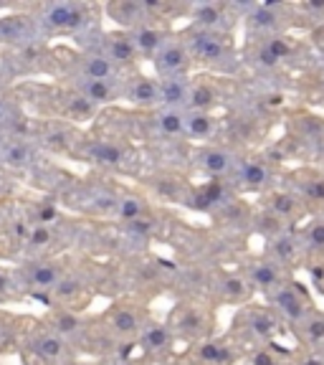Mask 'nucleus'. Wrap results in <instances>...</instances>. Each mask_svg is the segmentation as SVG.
<instances>
[{"label": "nucleus", "mask_w": 324, "mask_h": 365, "mask_svg": "<svg viewBox=\"0 0 324 365\" xmlns=\"http://www.w3.org/2000/svg\"><path fill=\"white\" fill-rule=\"evenodd\" d=\"M190 66V51L188 46L182 43H172L167 41L162 48L155 56V71H157L162 79H175V76H182Z\"/></svg>", "instance_id": "nucleus-1"}, {"label": "nucleus", "mask_w": 324, "mask_h": 365, "mask_svg": "<svg viewBox=\"0 0 324 365\" xmlns=\"http://www.w3.org/2000/svg\"><path fill=\"white\" fill-rule=\"evenodd\" d=\"M43 23L53 31H76L86 23V6H81V3H53L43 11Z\"/></svg>", "instance_id": "nucleus-2"}, {"label": "nucleus", "mask_w": 324, "mask_h": 365, "mask_svg": "<svg viewBox=\"0 0 324 365\" xmlns=\"http://www.w3.org/2000/svg\"><path fill=\"white\" fill-rule=\"evenodd\" d=\"M31 350L33 355H38L41 360L51 365H66L71 360V350H68V342L63 337H58L56 332L46 330V332H36L31 337Z\"/></svg>", "instance_id": "nucleus-3"}, {"label": "nucleus", "mask_w": 324, "mask_h": 365, "mask_svg": "<svg viewBox=\"0 0 324 365\" xmlns=\"http://www.w3.org/2000/svg\"><path fill=\"white\" fill-rule=\"evenodd\" d=\"M188 51L195 58H200V61L216 63L226 56V43L213 31H195L188 38Z\"/></svg>", "instance_id": "nucleus-4"}, {"label": "nucleus", "mask_w": 324, "mask_h": 365, "mask_svg": "<svg viewBox=\"0 0 324 365\" xmlns=\"http://www.w3.org/2000/svg\"><path fill=\"white\" fill-rule=\"evenodd\" d=\"M107 325L114 335L120 337H132L142 330V319H140V312H137L132 304L127 302H117L107 314Z\"/></svg>", "instance_id": "nucleus-5"}, {"label": "nucleus", "mask_w": 324, "mask_h": 365, "mask_svg": "<svg viewBox=\"0 0 324 365\" xmlns=\"http://www.w3.org/2000/svg\"><path fill=\"white\" fill-rule=\"evenodd\" d=\"M132 38V43H135L137 53H142V56H157V51L162 48V46L167 43L165 41V31L160 29V26H152V23H142V26H137V29L127 31Z\"/></svg>", "instance_id": "nucleus-6"}, {"label": "nucleus", "mask_w": 324, "mask_h": 365, "mask_svg": "<svg viewBox=\"0 0 324 365\" xmlns=\"http://www.w3.org/2000/svg\"><path fill=\"white\" fill-rule=\"evenodd\" d=\"M104 56L114 63V66H132L137 63V48L132 43L130 34H109L107 36V43H104Z\"/></svg>", "instance_id": "nucleus-7"}, {"label": "nucleus", "mask_w": 324, "mask_h": 365, "mask_svg": "<svg viewBox=\"0 0 324 365\" xmlns=\"http://www.w3.org/2000/svg\"><path fill=\"white\" fill-rule=\"evenodd\" d=\"M107 13L112 16V21L125 26L127 31L137 29V26H142V23L150 21V18L145 16L142 6H140V0H114V3L107 6Z\"/></svg>", "instance_id": "nucleus-8"}, {"label": "nucleus", "mask_w": 324, "mask_h": 365, "mask_svg": "<svg viewBox=\"0 0 324 365\" xmlns=\"http://www.w3.org/2000/svg\"><path fill=\"white\" fill-rule=\"evenodd\" d=\"M36 26L28 16H3L0 18V38L8 43H31Z\"/></svg>", "instance_id": "nucleus-9"}, {"label": "nucleus", "mask_w": 324, "mask_h": 365, "mask_svg": "<svg viewBox=\"0 0 324 365\" xmlns=\"http://www.w3.org/2000/svg\"><path fill=\"white\" fill-rule=\"evenodd\" d=\"M172 327L188 337H200L208 330V317L198 307H180L175 312V319H172Z\"/></svg>", "instance_id": "nucleus-10"}, {"label": "nucleus", "mask_w": 324, "mask_h": 365, "mask_svg": "<svg viewBox=\"0 0 324 365\" xmlns=\"http://www.w3.org/2000/svg\"><path fill=\"white\" fill-rule=\"evenodd\" d=\"M190 84L185 76H175V79H162L160 81V104L165 109H180L188 104Z\"/></svg>", "instance_id": "nucleus-11"}, {"label": "nucleus", "mask_w": 324, "mask_h": 365, "mask_svg": "<svg viewBox=\"0 0 324 365\" xmlns=\"http://www.w3.org/2000/svg\"><path fill=\"white\" fill-rule=\"evenodd\" d=\"M127 99L137 107H157L160 104V84L147 76H137L127 86Z\"/></svg>", "instance_id": "nucleus-12"}, {"label": "nucleus", "mask_w": 324, "mask_h": 365, "mask_svg": "<svg viewBox=\"0 0 324 365\" xmlns=\"http://www.w3.org/2000/svg\"><path fill=\"white\" fill-rule=\"evenodd\" d=\"M76 89H79V94L84 99H89L94 107L97 104H107L112 102L114 97H117V86H114V81H102V79H84L81 76L79 84H76Z\"/></svg>", "instance_id": "nucleus-13"}, {"label": "nucleus", "mask_w": 324, "mask_h": 365, "mask_svg": "<svg viewBox=\"0 0 324 365\" xmlns=\"http://www.w3.org/2000/svg\"><path fill=\"white\" fill-rule=\"evenodd\" d=\"M81 76L84 79H102V81H114L117 76V66L109 61L104 53H86L81 58Z\"/></svg>", "instance_id": "nucleus-14"}, {"label": "nucleus", "mask_w": 324, "mask_h": 365, "mask_svg": "<svg viewBox=\"0 0 324 365\" xmlns=\"http://www.w3.org/2000/svg\"><path fill=\"white\" fill-rule=\"evenodd\" d=\"M195 358H198L200 363H205V365H228L231 360H234V353H231V348H228V345H223V342L205 340V342H200L198 348H195Z\"/></svg>", "instance_id": "nucleus-15"}, {"label": "nucleus", "mask_w": 324, "mask_h": 365, "mask_svg": "<svg viewBox=\"0 0 324 365\" xmlns=\"http://www.w3.org/2000/svg\"><path fill=\"white\" fill-rule=\"evenodd\" d=\"M89 155L94 163L104 168H120L125 163V150L120 145L109 143V140H99V143H91Z\"/></svg>", "instance_id": "nucleus-16"}, {"label": "nucleus", "mask_w": 324, "mask_h": 365, "mask_svg": "<svg viewBox=\"0 0 324 365\" xmlns=\"http://www.w3.org/2000/svg\"><path fill=\"white\" fill-rule=\"evenodd\" d=\"M61 277H63L61 269H58L56 264H48V262L36 264V267H31V272H28V282L36 287V289H53Z\"/></svg>", "instance_id": "nucleus-17"}, {"label": "nucleus", "mask_w": 324, "mask_h": 365, "mask_svg": "<svg viewBox=\"0 0 324 365\" xmlns=\"http://www.w3.org/2000/svg\"><path fill=\"white\" fill-rule=\"evenodd\" d=\"M48 327H51V332H56L58 337L66 340V337L76 335L81 330V317L74 312H68V309H56L51 314V319H48Z\"/></svg>", "instance_id": "nucleus-18"}, {"label": "nucleus", "mask_w": 324, "mask_h": 365, "mask_svg": "<svg viewBox=\"0 0 324 365\" xmlns=\"http://www.w3.org/2000/svg\"><path fill=\"white\" fill-rule=\"evenodd\" d=\"M3 160L11 168H28L33 163V148L28 143H23V140H11L3 148Z\"/></svg>", "instance_id": "nucleus-19"}, {"label": "nucleus", "mask_w": 324, "mask_h": 365, "mask_svg": "<svg viewBox=\"0 0 324 365\" xmlns=\"http://www.w3.org/2000/svg\"><path fill=\"white\" fill-rule=\"evenodd\" d=\"M273 304L291 319H299L304 314V299L296 294L291 287H284V289L276 292V294H273Z\"/></svg>", "instance_id": "nucleus-20"}, {"label": "nucleus", "mask_w": 324, "mask_h": 365, "mask_svg": "<svg viewBox=\"0 0 324 365\" xmlns=\"http://www.w3.org/2000/svg\"><path fill=\"white\" fill-rule=\"evenodd\" d=\"M172 340V330L167 325H150L142 330V348L150 353H160L165 350Z\"/></svg>", "instance_id": "nucleus-21"}, {"label": "nucleus", "mask_w": 324, "mask_h": 365, "mask_svg": "<svg viewBox=\"0 0 324 365\" xmlns=\"http://www.w3.org/2000/svg\"><path fill=\"white\" fill-rule=\"evenodd\" d=\"M216 89H213L211 84H205V81H200V84H193L190 86V94H188V107L193 109V112H208V109L216 104Z\"/></svg>", "instance_id": "nucleus-22"}, {"label": "nucleus", "mask_w": 324, "mask_h": 365, "mask_svg": "<svg viewBox=\"0 0 324 365\" xmlns=\"http://www.w3.org/2000/svg\"><path fill=\"white\" fill-rule=\"evenodd\" d=\"M155 125H157V130L162 132V135L175 137V135H180V132H185V114H182L180 109H162V112L157 114Z\"/></svg>", "instance_id": "nucleus-23"}, {"label": "nucleus", "mask_w": 324, "mask_h": 365, "mask_svg": "<svg viewBox=\"0 0 324 365\" xmlns=\"http://www.w3.org/2000/svg\"><path fill=\"white\" fill-rule=\"evenodd\" d=\"M185 132L193 137H198V140H203V137H211L213 135V120L208 112H190L185 114Z\"/></svg>", "instance_id": "nucleus-24"}, {"label": "nucleus", "mask_w": 324, "mask_h": 365, "mask_svg": "<svg viewBox=\"0 0 324 365\" xmlns=\"http://www.w3.org/2000/svg\"><path fill=\"white\" fill-rule=\"evenodd\" d=\"M200 165L211 175H223V173L231 170V155L223 153V150H205L200 155Z\"/></svg>", "instance_id": "nucleus-25"}, {"label": "nucleus", "mask_w": 324, "mask_h": 365, "mask_svg": "<svg viewBox=\"0 0 324 365\" xmlns=\"http://www.w3.org/2000/svg\"><path fill=\"white\" fill-rule=\"evenodd\" d=\"M193 18L203 31H213L223 21V11L216 3H203V6H195Z\"/></svg>", "instance_id": "nucleus-26"}, {"label": "nucleus", "mask_w": 324, "mask_h": 365, "mask_svg": "<svg viewBox=\"0 0 324 365\" xmlns=\"http://www.w3.org/2000/svg\"><path fill=\"white\" fill-rule=\"evenodd\" d=\"M147 213V203H145L142 198H135V195H130V198H122L117 200V216L122 218V221H135V218L145 216Z\"/></svg>", "instance_id": "nucleus-27"}, {"label": "nucleus", "mask_w": 324, "mask_h": 365, "mask_svg": "<svg viewBox=\"0 0 324 365\" xmlns=\"http://www.w3.org/2000/svg\"><path fill=\"white\" fill-rule=\"evenodd\" d=\"M251 279L261 289H271V287L279 284V269L273 267V264H256V267L251 269Z\"/></svg>", "instance_id": "nucleus-28"}, {"label": "nucleus", "mask_w": 324, "mask_h": 365, "mask_svg": "<svg viewBox=\"0 0 324 365\" xmlns=\"http://www.w3.org/2000/svg\"><path fill=\"white\" fill-rule=\"evenodd\" d=\"M249 327L254 330V335L271 337L273 330H276V319H273L268 312H261V309H256V312L249 314Z\"/></svg>", "instance_id": "nucleus-29"}, {"label": "nucleus", "mask_w": 324, "mask_h": 365, "mask_svg": "<svg viewBox=\"0 0 324 365\" xmlns=\"http://www.w3.org/2000/svg\"><path fill=\"white\" fill-rule=\"evenodd\" d=\"M266 180H268V170L261 163H246L241 168V182H246L249 188H261Z\"/></svg>", "instance_id": "nucleus-30"}, {"label": "nucleus", "mask_w": 324, "mask_h": 365, "mask_svg": "<svg viewBox=\"0 0 324 365\" xmlns=\"http://www.w3.org/2000/svg\"><path fill=\"white\" fill-rule=\"evenodd\" d=\"M53 297L56 299H61V302H66V299H71V297H76L81 292V279L79 277H61L58 279V284L53 287Z\"/></svg>", "instance_id": "nucleus-31"}, {"label": "nucleus", "mask_w": 324, "mask_h": 365, "mask_svg": "<svg viewBox=\"0 0 324 365\" xmlns=\"http://www.w3.org/2000/svg\"><path fill=\"white\" fill-rule=\"evenodd\" d=\"M66 109H68V114H71V117H76V120H86V117H91V114H94V104H91L89 99L81 97L79 91L68 97Z\"/></svg>", "instance_id": "nucleus-32"}, {"label": "nucleus", "mask_w": 324, "mask_h": 365, "mask_svg": "<svg viewBox=\"0 0 324 365\" xmlns=\"http://www.w3.org/2000/svg\"><path fill=\"white\" fill-rule=\"evenodd\" d=\"M53 239L51 234V226H41V223H36V226H31L28 236H26V241H28L31 249H43V246H48Z\"/></svg>", "instance_id": "nucleus-33"}, {"label": "nucleus", "mask_w": 324, "mask_h": 365, "mask_svg": "<svg viewBox=\"0 0 324 365\" xmlns=\"http://www.w3.org/2000/svg\"><path fill=\"white\" fill-rule=\"evenodd\" d=\"M296 211V200L286 193H276L271 198V213L276 218H284V216H291Z\"/></svg>", "instance_id": "nucleus-34"}, {"label": "nucleus", "mask_w": 324, "mask_h": 365, "mask_svg": "<svg viewBox=\"0 0 324 365\" xmlns=\"http://www.w3.org/2000/svg\"><path fill=\"white\" fill-rule=\"evenodd\" d=\"M125 226H127V231H130V234L145 236V239H147V236L155 231V221L150 216H140V218H135V221H127Z\"/></svg>", "instance_id": "nucleus-35"}, {"label": "nucleus", "mask_w": 324, "mask_h": 365, "mask_svg": "<svg viewBox=\"0 0 324 365\" xmlns=\"http://www.w3.org/2000/svg\"><path fill=\"white\" fill-rule=\"evenodd\" d=\"M221 292L228 299H241V297L246 294V282L239 279V277H228V279H223Z\"/></svg>", "instance_id": "nucleus-36"}, {"label": "nucleus", "mask_w": 324, "mask_h": 365, "mask_svg": "<svg viewBox=\"0 0 324 365\" xmlns=\"http://www.w3.org/2000/svg\"><path fill=\"white\" fill-rule=\"evenodd\" d=\"M304 327H307V337H309V340H314V342L324 340V319L322 317H312Z\"/></svg>", "instance_id": "nucleus-37"}, {"label": "nucleus", "mask_w": 324, "mask_h": 365, "mask_svg": "<svg viewBox=\"0 0 324 365\" xmlns=\"http://www.w3.org/2000/svg\"><path fill=\"white\" fill-rule=\"evenodd\" d=\"M266 48L273 53V56L279 58V61H281V58H284V56H289V53H291V46L286 43L284 38H271V41H268V43H266Z\"/></svg>", "instance_id": "nucleus-38"}, {"label": "nucleus", "mask_w": 324, "mask_h": 365, "mask_svg": "<svg viewBox=\"0 0 324 365\" xmlns=\"http://www.w3.org/2000/svg\"><path fill=\"white\" fill-rule=\"evenodd\" d=\"M309 244L322 249L324 246V223H314V228L309 231Z\"/></svg>", "instance_id": "nucleus-39"}, {"label": "nucleus", "mask_w": 324, "mask_h": 365, "mask_svg": "<svg viewBox=\"0 0 324 365\" xmlns=\"http://www.w3.org/2000/svg\"><path fill=\"white\" fill-rule=\"evenodd\" d=\"M53 218H56V208H51V205H41L38 208V223L41 226H51Z\"/></svg>", "instance_id": "nucleus-40"}, {"label": "nucleus", "mask_w": 324, "mask_h": 365, "mask_svg": "<svg viewBox=\"0 0 324 365\" xmlns=\"http://www.w3.org/2000/svg\"><path fill=\"white\" fill-rule=\"evenodd\" d=\"M273 21H276V18L271 16L268 8H258V11L254 13V23H256V26H273Z\"/></svg>", "instance_id": "nucleus-41"}, {"label": "nucleus", "mask_w": 324, "mask_h": 365, "mask_svg": "<svg viewBox=\"0 0 324 365\" xmlns=\"http://www.w3.org/2000/svg\"><path fill=\"white\" fill-rule=\"evenodd\" d=\"M256 58H258V63H261V66H268V68L276 66V63H279V58L273 56V53L268 51L266 46H261V48H258V56H256Z\"/></svg>", "instance_id": "nucleus-42"}, {"label": "nucleus", "mask_w": 324, "mask_h": 365, "mask_svg": "<svg viewBox=\"0 0 324 365\" xmlns=\"http://www.w3.org/2000/svg\"><path fill=\"white\" fill-rule=\"evenodd\" d=\"M251 365H276V358H273V353H268V350H258V353L251 358Z\"/></svg>", "instance_id": "nucleus-43"}, {"label": "nucleus", "mask_w": 324, "mask_h": 365, "mask_svg": "<svg viewBox=\"0 0 324 365\" xmlns=\"http://www.w3.org/2000/svg\"><path fill=\"white\" fill-rule=\"evenodd\" d=\"M46 143L51 145V148H58V150L68 148V143H66V132H53V135L46 137Z\"/></svg>", "instance_id": "nucleus-44"}, {"label": "nucleus", "mask_w": 324, "mask_h": 365, "mask_svg": "<svg viewBox=\"0 0 324 365\" xmlns=\"http://www.w3.org/2000/svg\"><path fill=\"white\" fill-rule=\"evenodd\" d=\"M276 254H279L281 259H289L291 257V241H279V244H276Z\"/></svg>", "instance_id": "nucleus-45"}, {"label": "nucleus", "mask_w": 324, "mask_h": 365, "mask_svg": "<svg viewBox=\"0 0 324 365\" xmlns=\"http://www.w3.org/2000/svg\"><path fill=\"white\" fill-rule=\"evenodd\" d=\"M309 195H312V198H319V200H322V198H324V180H322V182H314L312 188H309Z\"/></svg>", "instance_id": "nucleus-46"}, {"label": "nucleus", "mask_w": 324, "mask_h": 365, "mask_svg": "<svg viewBox=\"0 0 324 365\" xmlns=\"http://www.w3.org/2000/svg\"><path fill=\"white\" fill-rule=\"evenodd\" d=\"M6 109H8V99H6V94H3V91H0V117H3V114H6Z\"/></svg>", "instance_id": "nucleus-47"}, {"label": "nucleus", "mask_w": 324, "mask_h": 365, "mask_svg": "<svg viewBox=\"0 0 324 365\" xmlns=\"http://www.w3.org/2000/svg\"><path fill=\"white\" fill-rule=\"evenodd\" d=\"M6 292H8V277L0 274V294H6Z\"/></svg>", "instance_id": "nucleus-48"}, {"label": "nucleus", "mask_w": 324, "mask_h": 365, "mask_svg": "<svg viewBox=\"0 0 324 365\" xmlns=\"http://www.w3.org/2000/svg\"><path fill=\"white\" fill-rule=\"evenodd\" d=\"M299 365H324V363H322V360H317V358H304Z\"/></svg>", "instance_id": "nucleus-49"}, {"label": "nucleus", "mask_w": 324, "mask_h": 365, "mask_svg": "<svg viewBox=\"0 0 324 365\" xmlns=\"http://www.w3.org/2000/svg\"><path fill=\"white\" fill-rule=\"evenodd\" d=\"M3 342H6V327L0 325V345H3Z\"/></svg>", "instance_id": "nucleus-50"}, {"label": "nucleus", "mask_w": 324, "mask_h": 365, "mask_svg": "<svg viewBox=\"0 0 324 365\" xmlns=\"http://www.w3.org/2000/svg\"><path fill=\"white\" fill-rule=\"evenodd\" d=\"M66 365H89V363H66Z\"/></svg>", "instance_id": "nucleus-51"}]
</instances>
